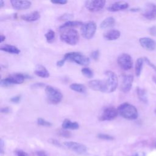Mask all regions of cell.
Wrapping results in <instances>:
<instances>
[{
  "instance_id": "25",
  "label": "cell",
  "mask_w": 156,
  "mask_h": 156,
  "mask_svg": "<svg viewBox=\"0 0 156 156\" xmlns=\"http://www.w3.org/2000/svg\"><path fill=\"white\" fill-rule=\"evenodd\" d=\"M136 94H137L138 99L142 102L145 103V104H147L148 102L147 96V93H146V91L145 90L138 87L136 88Z\"/></svg>"
},
{
  "instance_id": "46",
  "label": "cell",
  "mask_w": 156,
  "mask_h": 156,
  "mask_svg": "<svg viewBox=\"0 0 156 156\" xmlns=\"http://www.w3.org/2000/svg\"><path fill=\"white\" fill-rule=\"evenodd\" d=\"M5 5V2L3 0H0V8H2Z\"/></svg>"
},
{
  "instance_id": "31",
  "label": "cell",
  "mask_w": 156,
  "mask_h": 156,
  "mask_svg": "<svg viewBox=\"0 0 156 156\" xmlns=\"http://www.w3.org/2000/svg\"><path fill=\"white\" fill-rule=\"evenodd\" d=\"M74 18V15L71 13H65L62 15H60L58 20L60 21H65V20H71Z\"/></svg>"
},
{
  "instance_id": "37",
  "label": "cell",
  "mask_w": 156,
  "mask_h": 156,
  "mask_svg": "<svg viewBox=\"0 0 156 156\" xmlns=\"http://www.w3.org/2000/svg\"><path fill=\"white\" fill-rule=\"evenodd\" d=\"M149 32L151 35L156 36V26H154L151 27L149 29Z\"/></svg>"
},
{
  "instance_id": "24",
  "label": "cell",
  "mask_w": 156,
  "mask_h": 156,
  "mask_svg": "<svg viewBox=\"0 0 156 156\" xmlns=\"http://www.w3.org/2000/svg\"><path fill=\"white\" fill-rule=\"evenodd\" d=\"M144 62V58H142V57H140L137 58L136 61L135 66V75L137 77H139L141 74Z\"/></svg>"
},
{
  "instance_id": "26",
  "label": "cell",
  "mask_w": 156,
  "mask_h": 156,
  "mask_svg": "<svg viewBox=\"0 0 156 156\" xmlns=\"http://www.w3.org/2000/svg\"><path fill=\"white\" fill-rule=\"evenodd\" d=\"M69 88L71 90L80 93H85L86 92V87L83 84L73 83L69 85Z\"/></svg>"
},
{
  "instance_id": "27",
  "label": "cell",
  "mask_w": 156,
  "mask_h": 156,
  "mask_svg": "<svg viewBox=\"0 0 156 156\" xmlns=\"http://www.w3.org/2000/svg\"><path fill=\"white\" fill-rule=\"evenodd\" d=\"M83 23L79 21H68L63 25L60 26L59 29L63 28H68V27H73L76 26H82L83 25Z\"/></svg>"
},
{
  "instance_id": "12",
  "label": "cell",
  "mask_w": 156,
  "mask_h": 156,
  "mask_svg": "<svg viewBox=\"0 0 156 156\" xmlns=\"http://www.w3.org/2000/svg\"><path fill=\"white\" fill-rule=\"evenodd\" d=\"M142 15L149 20L156 19V4L151 2L147 3L143 10Z\"/></svg>"
},
{
  "instance_id": "4",
  "label": "cell",
  "mask_w": 156,
  "mask_h": 156,
  "mask_svg": "<svg viewBox=\"0 0 156 156\" xmlns=\"http://www.w3.org/2000/svg\"><path fill=\"white\" fill-rule=\"evenodd\" d=\"M28 76L22 73H15L12 74L6 78L2 79L0 82V85L3 87H7L14 84H21Z\"/></svg>"
},
{
  "instance_id": "29",
  "label": "cell",
  "mask_w": 156,
  "mask_h": 156,
  "mask_svg": "<svg viewBox=\"0 0 156 156\" xmlns=\"http://www.w3.org/2000/svg\"><path fill=\"white\" fill-rule=\"evenodd\" d=\"M81 72L87 78H91L93 76V72L88 68H83L81 69Z\"/></svg>"
},
{
  "instance_id": "18",
  "label": "cell",
  "mask_w": 156,
  "mask_h": 156,
  "mask_svg": "<svg viewBox=\"0 0 156 156\" xmlns=\"http://www.w3.org/2000/svg\"><path fill=\"white\" fill-rule=\"evenodd\" d=\"M40 18V14L37 11H34L29 13L24 14L21 16V18L27 22H33L37 21Z\"/></svg>"
},
{
  "instance_id": "28",
  "label": "cell",
  "mask_w": 156,
  "mask_h": 156,
  "mask_svg": "<svg viewBox=\"0 0 156 156\" xmlns=\"http://www.w3.org/2000/svg\"><path fill=\"white\" fill-rule=\"evenodd\" d=\"M45 38L46 39V41L48 43H51L54 41V40L55 39V34L54 30L50 29L44 35Z\"/></svg>"
},
{
  "instance_id": "30",
  "label": "cell",
  "mask_w": 156,
  "mask_h": 156,
  "mask_svg": "<svg viewBox=\"0 0 156 156\" xmlns=\"http://www.w3.org/2000/svg\"><path fill=\"white\" fill-rule=\"evenodd\" d=\"M37 124L40 126H44V127H51L52 126L51 122H50L41 118H39L37 119Z\"/></svg>"
},
{
  "instance_id": "13",
  "label": "cell",
  "mask_w": 156,
  "mask_h": 156,
  "mask_svg": "<svg viewBox=\"0 0 156 156\" xmlns=\"http://www.w3.org/2000/svg\"><path fill=\"white\" fill-rule=\"evenodd\" d=\"M140 45L147 51H154L156 48V41L149 37H142L139 39Z\"/></svg>"
},
{
  "instance_id": "40",
  "label": "cell",
  "mask_w": 156,
  "mask_h": 156,
  "mask_svg": "<svg viewBox=\"0 0 156 156\" xmlns=\"http://www.w3.org/2000/svg\"><path fill=\"white\" fill-rule=\"evenodd\" d=\"M16 154L17 156H27L26 153H25L24 152H23L21 150H17L16 151Z\"/></svg>"
},
{
  "instance_id": "1",
  "label": "cell",
  "mask_w": 156,
  "mask_h": 156,
  "mask_svg": "<svg viewBox=\"0 0 156 156\" xmlns=\"http://www.w3.org/2000/svg\"><path fill=\"white\" fill-rule=\"evenodd\" d=\"M60 29V37L62 41L69 44L76 45L79 40V35L77 31L72 28H63Z\"/></svg>"
},
{
  "instance_id": "2",
  "label": "cell",
  "mask_w": 156,
  "mask_h": 156,
  "mask_svg": "<svg viewBox=\"0 0 156 156\" xmlns=\"http://www.w3.org/2000/svg\"><path fill=\"white\" fill-rule=\"evenodd\" d=\"M117 109L118 113L125 119L134 120L137 119L138 116V110L136 107L128 102L121 104Z\"/></svg>"
},
{
  "instance_id": "35",
  "label": "cell",
  "mask_w": 156,
  "mask_h": 156,
  "mask_svg": "<svg viewBox=\"0 0 156 156\" xmlns=\"http://www.w3.org/2000/svg\"><path fill=\"white\" fill-rule=\"evenodd\" d=\"M21 95H17V96H15L13 97H12L10 98V101L13 103H18L21 100Z\"/></svg>"
},
{
  "instance_id": "43",
  "label": "cell",
  "mask_w": 156,
  "mask_h": 156,
  "mask_svg": "<svg viewBox=\"0 0 156 156\" xmlns=\"http://www.w3.org/2000/svg\"><path fill=\"white\" fill-rule=\"evenodd\" d=\"M50 142H51L52 144H55V145H57V146H60V143H59L57 140H56L51 139V140H50Z\"/></svg>"
},
{
  "instance_id": "48",
  "label": "cell",
  "mask_w": 156,
  "mask_h": 156,
  "mask_svg": "<svg viewBox=\"0 0 156 156\" xmlns=\"http://www.w3.org/2000/svg\"><path fill=\"white\" fill-rule=\"evenodd\" d=\"M153 80L155 82V83H156V76H154L153 77Z\"/></svg>"
},
{
  "instance_id": "5",
  "label": "cell",
  "mask_w": 156,
  "mask_h": 156,
  "mask_svg": "<svg viewBox=\"0 0 156 156\" xmlns=\"http://www.w3.org/2000/svg\"><path fill=\"white\" fill-rule=\"evenodd\" d=\"M63 58L66 61L69 60L79 64L80 65H87L90 63V60L88 57L78 52H70L66 53Z\"/></svg>"
},
{
  "instance_id": "7",
  "label": "cell",
  "mask_w": 156,
  "mask_h": 156,
  "mask_svg": "<svg viewBox=\"0 0 156 156\" xmlns=\"http://www.w3.org/2000/svg\"><path fill=\"white\" fill-rule=\"evenodd\" d=\"M82 36L86 39H91L96 31V24L93 21H90L83 24L80 28Z\"/></svg>"
},
{
  "instance_id": "20",
  "label": "cell",
  "mask_w": 156,
  "mask_h": 156,
  "mask_svg": "<svg viewBox=\"0 0 156 156\" xmlns=\"http://www.w3.org/2000/svg\"><path fill=\"white\" fill-rule=\"evenodd\" d=\"M121 32L118 30H110L104 34V37L107 40H116L119 38Z\"/></svg>"
},
{
  "instance_id": "34",
  "label": "cell",
  "mask_w": 156,
  "mask_h": 156,
  "mask_svg": "<svg viewBox=\"0 0 156 156\" xmlns=\"http://www.w3.org/2000/svg\"><path fill=\"white\" fill-rule=\"evenodd\" d=\"M58 135L63 137H69L71 136V133L65 130H60L58 131Z\"/></svg>"
},
{
  "instance_id": "19",
  "label": "cell",
  "mask_w": 156,
  "mask_h": 156,
  "mask_svg": "<svg viewBox=\"0 0 156 156\" xmlns=\"http://www.w3.org/2000/svg\"><path fill=\"white\" fill-rule=\"evenodd\" d=\"M34 73L38 77H43V78H48L49 77V73L46 69V68L41 65H38L36 66L35 69L34 71Z\"/></svg>"
},
{
  "instance_id": "22",
  "label": "cell",
  "mask_w": 156,
  "mask_h": 156,
  "mask_svg": "<svg viewBox=\"0 0 156 156\" xmlns=\"http://www.w3.org/2000/svg\"><path fill=\"white\" fill-rule=\"evenodd\" d=\"M115 24V20L112 16H109L104 19L100 24L101 29H107L113 27Z\"/></svg>"
},
{
  "instance_id": "8",
  "label": "cell",
  "mask_w": 156,
  "mask_h": 156,
  "mask_svg": "<svg viewBox=\"0 0 156 156\" xmlns=\"http://www.w3.org/2000/svg\"><path fill=\"white\" fill-rule=\"evenodd\" d=\"M119 66L123 70L127 71L130 69L133 66V61L131 56L127 53L120 54L117 58Z\"/></svg>"
},
{
  "instance_id": "39",
  "label": "cell",
  "mask_w": 156,
  "mask_h": 156,
  "mask_svg": "<svg viewBox=\"0 0 156 156\" xmlns=\"http://www.w3.org/2000/svg\"><path fill=\"white\" fill-rule=\"evenodd\" d=\"M10 112V109L8 107H2L1 108V112L2 113H8Z\"/></svg>"
},
{
  "instance_id": "38",
  "label": "cell",
  "mask_w": 156,
  "mask_h": 156,
  "mask_svg": "<svg viewBox=\"0 0 156 156\" xmlns=\"http://www.w3.org/2000/svg\"><path fill=\"white\" fill-rule=\"evenodd\" d=\"M44 86V84L43 83H41V82H37V83H35L34 84H33L32 85V88H41V87H43Z\"/></svg>"
},
{
  "instance_id": "3",
  "label": "cell",
  "mask_w": 156,
  "mask_h": 156,
  "mask_svg": "<svg viewBox=\"0 0 156 156\" xmlns=\"http://www.w3.org/2000/svg\"><path fill=\"white\" fill-rule=\"evenodd\" d=\"M45 93L47 100L50 104H57L60 103L63 99L62 92L51 85H46L45 87Z\"/></svg>"
},
{
  "instance_id": "15",
  "label": "cell",
  "mask_w": 156,
  "mask_h": 156,
  "mask_svg": "<svg viewBox=\"0 0 156 156\" xmlns=\"http://www.w3.org/2000/svg\"><path fill=\"white\" fill-rule=\"evenodd\" d=\"M88 85L89 88L94 91L106 92V88L104 80H92L88 82Z\"/></svg>"
},
{
  "instance_id": "21",
  "label": "cell",
  "mask_w": 156,
  "mask_h": 156,
  "mask_svg": "<svg viewBox=\"0 0 156 156\" xmlns=\"http://www.w3.org/2000/svg\"><path fill=\"white\" fill-rule=\"evenodd\" d=\"M63 129L76 130L79 128V124L77 122H73L68 119H65L62 124Z\"/></svg>"
},
{
  "instance_id": "11",
  "label": "cell",
  "mask_w": 156,
  "mask_h": 156,
  "mask_svg": "<svg viewBox=\"0 0 156 156\" xmlns=\"http://www.w3.org/2000/svg\"><path fill=\"white\" fill-rule=\"evenodd\" d=\"M64 146L68 149L79 154H83L87 152V147L81 143L75 141H65Z\"/></svg>"
},
{
  "instance_id": "9",
  "label": "cell",
  "mask_w": 156,
  "mask_h": 156,
  "mask_svg": "<svg viewBox=\"0 0 156 156\" xmlns=\"http://www.w3.org/2000/svg\"><path fill=\"white\" fill-rule=\"evenodd\" d=\"M118 115V109L114 107H108L105 108L99 117V121H111L117 117Z\"/></svg>"
},
{
  "instance_id": "6",
  "label": "cell",
  "mask_w": 156,
  "mask_h": 156,
  "mask_svg": "<svg viewBox=\"0 0 156 156\" xmlns=\"http://www.w3.org/2000/svg\"><path fill=\"white\" fill-rule=\"evenodd\" d=\"M105 74L106 75V79L104 80L106 88L105 93H112L116 90L118 87V77L114 72L111 71H107Z\"/></svg>"
},
{
  "instance_id": "44",
  "label": "cell",
  "mask_w": 156,
  "mask_h": 156,
  "mask_svg": "<svg viewBox=\"0 0 156 156\" xmlns=\"http://www.w3.org/2000/svg\"><path fill=\"white\" fill-rule=\"evenodd\" d=\"M0 145H1V154H2L3 153V146H4V142L3 140L1 139L0 141Z\"/></svg>"
},
{
  "instance_id": "16",
  "label": "cell",
  "mask_w": 156,
  "mask_h": 156,
  "mask_svg": "<svg viewBox=\"0 0 156 156\" xmlns=\"http://www.w3.org/2000/svg\"><path fill=\"white\" fill-rule=\"evenodd\" d=\"M10 3L13 9L19 10L27 9L30 8L32 5V2L29 1L11 0Z\"/></svg>"
},
{
  "instance_id": "41",
  "label": "cell",
  "mask_w": 156,
  "mask_h": 156,
  "mask_svg": "<svg viewBox=\"0 0 156 156\" xmlns=\"http://www.w3.org/2000/svg\"><path fill=\"white\" fill-rule=\"evenodd\" d=\"M65 61H66V60L63 58L62 60H58V61L57 62V64H56V65H57V66H58V67H62V66H63V65H64Z\"/></svg>"
},
{
  "instance_id": "14",
  "label": "cell",
  "mask_w": 156,
  "mask_h": 156,
  "mask_svg": "<svg viewBox=\"0 0 156 156\" xmlns=\"http://www.w3.org/2000/svg\"><path fill=\"white\" fill-rule=\"evenodd\" d=\"M133 82V76L132 75L129 74L124 76L121 85V90L124 93H127L130 91L132 87Z\"/></svg>"
},
{
  "instance_id": "42",
  "label": "cell",
  "mask_w": 156,
  "mask_h": 156,
  "mask_svg": "<svg viewBox=\"0 0 156 156\" xmlns=\"http://www.w3.org/2000/svg\"><path fill=\"white\" fill-rule=\"evenodd\" d=\"M36 154L37 155V156H48L47 154H46L45 152L43 151H37Z\"/></svg>"
},
{
  "instance_id": "49",
  "label": "cell",
  "mask_w": 156,
  "mask_h": 156,
  "mask_svg": "<svg viewBox=\"0 0 156 156\" xmlns=\"http://www.w3.org/2000/svg\"><path fill=\"white\" fill-rule=\"evenodd\" d=\"M154 112H155V113L156 114V108H155V111H154Z\"/></svg>"
},
{
  "instance_id": "33",
  "label": "cell",
  "mask_w": 156,
  "mask_h": 156,
  "mask_svg": "<svg viewBox=\"0 0 156 156\" xmlns=\"http://www.w3.org/2000/svg\"><path fill=\"white\" fill-rule=\"evenodd\" d=\"M99 55H100V54H99V50H95L91 52V57L93 60H98L99 58Z\"/></svg>"
},
{
  "instance_id": "36",
  "label": "cell",
  "mask_w": 156,
  "mask_h": 156,
  "mask_svg": "<svg viewBox=\"0 0 156 156\" xmlns=\"http://www.w3.org/2000/svg\"><path fill=\"white\" fill-rule=\"evenodd\" d=\"M51 2L52 4H61V5H64V4L67 3V1L66 0H52V1H51Z\"/></svg>"
},
{
  "instance_id": "23",
  "label": "cell",
  "mask_w": 156,
  "mask_h": 156,
  "mask_svg": "<svg viewBox=\"0 0 156 156\" xmlns=\"http://www.w3.org/2000/svg\"><path fill=\"white\" fill-rule=\"evenodd\" d=\"M0 49L2 51H5L6 52L13 54H18L20 52V50L17 47L9 44H5L1 46Z\"/></svg>"
},
{
  "instance_id": "47",
  "label": "cell",
  "mask_w": 156,
  "mask_h": 156,
  "mask_svg": "<svg viewBox=\"0 0 156 156\" xmlns=\"http://www.w3.org/2000/svg\"><path fill=\"white\" fill-rule=\"evenodd\" d=\"M130 10L132 11V12H138L140 10V9H138V8H133V9H131Z\"/></svg>"
},
{
  "instance_id": "17",
  "label": "cell",
  "mask_w": 156,
  "mask_h": 156,
  "mask_svg": "<svg viewBox=\"0 0 156 156\" xmlns=\"http://www.w3.org/2000/svg\"><path fill=\"white\" fill-rule=\"evenodd\" d=\"M129 7V4L125 1H117L112 4L108 7V10L110 12H118L127 9Z\"/></svg>"
},
{
  "instance_id": "32",
  "label": "cell",
  "mask_w": 156,
  "mask_h": 156,
  "mask_svg": "<svg viewBox=\"0 0 156 156\" xmlns=\"http://www.w3.org/2000/svg\"><path fill=\"white\" fill-rule=\"evenodd\" d=\"M98 137L99 139L104 140H112L114 139V138L112 136L108 134H105V133H99L98 134Z\"/></svg>"
},
{
  "instance_id": "45",
  "label": "cell",
  "mask_w": 156,
  "mask_h": 156,
  "mask_svg": "<svg viewBox=\"0 0 156 156\" xmlns=\"http://www.w3.org/2000/svg\"><path fill=\"white\" fill-rule=\"evenodd\" d=\"M5 40V37L3 35H1L0 36V42L2 43Z\"/></svg>"
},
{
  "instance_id": "10",
  "label": "cell",
  "mask_w": 156,
  "mask_h": 156,
  "mask_svg": "<svg viewBox=\"0 0 156 156\" xmlns=\"http://www.w3.org/2000/svg\"><path fill=\"white\" fill-rule=\"evenodd\" d=\"M105 4V1L104 0H91L85 1V7L88 11L95 12L102 9Z\"/></svg>"
}]
</instances>
